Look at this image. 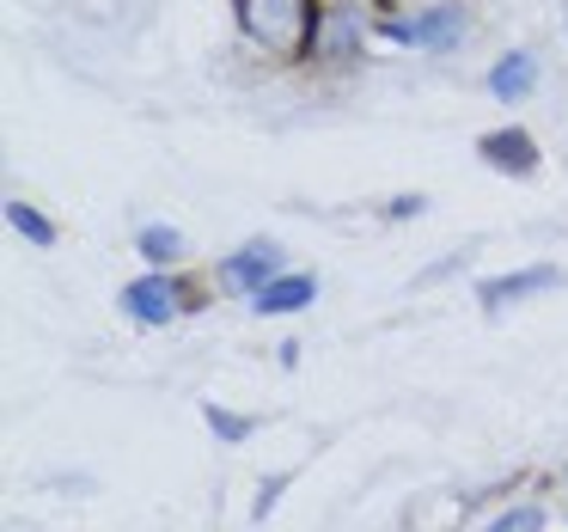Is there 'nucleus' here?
<instances>
[{
  "mask_svg": "<svg viewBox=\"0 0 568 532\" xmlns=\"http://www.w3.org/2000/svg\"><path fill=\"white\" fill-rule=\"evenodd\" d=\"M531 80H538V62H531L526 50H507L501 62L489 68V92H495V99H526Z\"/></svg>",
  "mask_w": 568,
  "mask_h": 532,
  "instance_id": "6e6552de",
  "label": "nucleus"
},
{
  "mask_svg": "<svg viewBox=\"0 0 568 532\" xmlns=\"http://www.w3.org/2000/svg\"><path fill=\"white\" fill-rule=\"evenodd\" d=\"M7 227H13V233H26L31 245H50V239H55V227L43 221V214L31 209V202H7Z\"/></svg>",
  "mask_w": 568,
  "mask_h": 532,
  "instance_id": "9b49d317",
  "label": "nucleus"
},
{
  "mask_svg": "<svg viewBox=\"0 0 568 532\" xmlns=\"http://www.w3.org/2000/svg\"><path fill=\"white\" fill-rule=\"evenodd\" d=\"M477 153H483L489 165H501V172H514V178H526L531 165H538V148H531L526 129H495V135H483Z\"/></svg>",
  "mask_w": 568,
  "mask_h": 532,
  "instance_id": "39448f33",
  "label": "nucleus"
},
{
  "mask_svg": "<svg viewBox=\"0 0 568 532\" xmlns=\"http://www.w3.org/2000/svg\"><path fill=\"white\" fill-rule=\"evenodd\" d=\"M489 532H544V514L538 508H507V514L489 520Z\"/></svg>",
  "mask_w": 568,
  "mask_h": 532,
  "instance_id": "f8f14e48",
  "label": "nucleus"
},
{
  "mask_svg": "<svg viewBox=\"0 0 568 532\" xmlns=\"http://www.w3.org/2000/svg\"><path fill=\"white\" fill-rule=\"evenodd\" d=\"M458 31H465V7L440 0V7H428L422 19H392L385 38H392V43H416V50H446V43H458Z\"/></svg>",
  "mask_w": 568,
  "mask_h": 532,
  "instance_id": "f03ea898",
  "label": "nucleus"
},
{
  "mask_svg": "<svg viewBox=\"0 0 568 532\" xmlns=\"http://www.w3.org/2000/svg\"><path fill=\"white\" fill-rule=\"evenodd\" d=\"M318 0H239V26L270 56H312L318 38Z\"/></svg>",
  "mask_w": 568,
  "mask_h": 532,
  "instance_id": "f257e3e1",
  "label": "nucleus"
},
{
  "mask_svg": "<svg viewBox=\"0 0 568 532\" xmlns=\"http://www.w3.org/2000/svg\"><path fill=\"white\" fill-rule=\"evenodd\" d=\"M282 483H287V478H270V483H263V495H257V514H270V508H275V495H282Z\"/></svg>",
  "mask_w": 568,
  "mask_h": 532,
  "instance_id": "4468645a",
  "label": "nucleus"
},
{
  "mask_svg": "<svg viewBox=\"0 0 568 532\" xmlns=\"http://www.w3.org/2000/svg\"><path fill=\"white\" fill-rule=\"evenodd\" d=\"M361 43V19L348 7H331L318 13V38H312V56H348Z\"/></svg>",
  "mask_w": 568,
  "mask_h": 532,
  "instance_id": "0eeeda50",
  "label": "nucleus"
},
{
  "mask_svg": "<svg viewBox=\"0 0 568 532\" xmlns=\"http://www.w3.org/2000/svg\"><path fill=\"white\" fill-rule=\"evenodd\" d=\"M312 294H318L312 275H275V282L251 300H257V312H300V307H312Z\"/></svg>",
  "mask_w": 568,
  "mask_h": 532,
  "instance_id": "1a4fd4ad",
  "label": "nucleus"
},
{
  "mask_svg": "<svg viewBox=\"0 0 568 532\" xmlns=\"http://www.w3.org/2000/svg\"><path fill=\"white\" fill-rule=\"evenodd\" d=\"M209 429H221V441H245L251 422H245V416H233V410H221V404H209Z\"/></svg>",
  "mask_w": 568,
  "mask_h": 532,
  "instance_id": "ddd939ff",
  "label": "nucleus"
},
{
  "mask_svg": "<svg viewBox=\"0 0 568 532\" xmlns=\"http://www.w3.org/2000/svg\"><path fill=\"white\" fill-rule=\"evenodd\" d=\"M275 263H282V251H275L270 239H251L245 251H233V258L221 263V288H233V294H263V288L275 282Z\"/></svg>",
  "mask_w": 568,
  "mask_h": 532,
  "instance_id": "7ed1b4c3",
  "label": "nucleus"
},
{
  "mask_svg": "<svg viewBox=\"0 0 568 532\" xmlns=\"http://www.w3.org/2000/svg\"><path fill=\"white\" fill-rule=\"evenodd\" d=\"M538 288H556V270H514V275H495V282H483V307L489 312H501V307H514V300H526V294H538Z\"/></svg>",
  "mask_w": 568,
  "mask_h": 532,
  "instance_id": "423d86ee",
  "label": "nucleus"
},
{
  "mask_svg": "<svg viewBox=\"0 0 568 532\" xmlns=\"http://www.w3.org/2000/svg\"><path fill=\"white\" fill-rule=\"evenodd\" d=\"M135 245H141V258H148V263H160V270H165V263H178V258H184V239H178L172 227H141V239H135Z\"/></svg>",
  "mask_w": 568,
  "mask_h": 532,
  "instance_id": "9d476101",
  "label": "nucleus"
},
{
  "mask_svg": "<svg viewBox=\"0 0 568 532\" xmlns=\"http://www.w3.org/2000/svg\"><path fill=\"white\" fill-rule=\"evenodd\" d=\"M123 307L135 312L141 324H172L184 300H178V282H172V275H141V282L123 294Z\"/></svg>",
  "mask_w": 568,
  "mask_h": 532,
  "instance_id": "20e7f679",
  "label": "nucleus"
}]
</instances>
